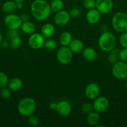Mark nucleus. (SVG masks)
Listing matches in <instances>:
<instances>
[{"mask_svg":"<svg viewBox=\"0 0 127 127\" xmlns=\"http://www.w3.org/2000/svg\"><path fill=\"white\" fill-rule=\"evenodd\" d=\"M112 73L113 76L120 80L127 79V63L123 61H118L113 64Z\"/></svg>","mask_w":127,"mask_h":127,"instance_id":"39448f33","label":"nucleus"},{"mask_svg":"<svg viewBox=\"0 0 127 127\" xmlns=\"http://www.w3.org/2000/svg\"><path fill=\"white\" fill-rule=\"evenodd\" d=\"M44 47L46 50L49 51H54L57 49V43L55 40L49 38V39L45 40Z\"/></svg>","mask_w":127,"mask_h":127,"instance_id":"b1692460","label":"nucleus"},{"mask_svg":"<svg viewBox=\"0 0 127 127\" xmlns=\"http://www.w3.org/2000/svg\"><path fill=\"white\" fill-rule=\"evenodd\" d=\"M54 33L55 27L52 24H45L41 27V33L45 38H51L54 35Z\"/></svg>","mask_w":127,"mask_h":127,"instance_id":"dca6fc26","label":"nucleus"},{"mask_svg":"<svg viewBox=\"0 0 127 127\" xmlns=\"http://www.w3.org/2000/svg\"><path fill=\"white\" fill-rule=\"evenodd\" d=\"M73 53L68 47L62 46L57 50L56 58L59 63L63 65H66L70 63L72 60Z\"/></svg>","mask_w":127,"mask_h":127,"instance_id":"423d86ee","label":"nucleus"},{"mask_svg":"<svg viewBox=\"0 0 127 127\" xmlns=\"http://www.w3.org/2000/svg\"><path fill=\"white\" fill-rule=\"evenodd\" d=\"M22 86V82L21 79L18 78H13L9 80L7 83V87L12 91H16L19 90Z\"/></svg>","mask_w":127,"mask_h":127,"instance_id":"412c9836","label":"nucleus"},{"mask_svg":"<svg viewBox=\"0 0 127 127\" xmlns=\"http://www.w3.org/2000/svg\"><path fill=\"white\" fill-rule=\"evenodd\" d=\"M50 6L52 12H57L63 9L64 2L62 0H52L50 3Z\"/></svg>","mask_w":127,"mask_h":127,"instance_id":"5701e85b","label":"nucleus"},{"mask_svg":"<svg viewBox=\"0 0 127 127\" xmlns=\"http://www.w3.org/2000/svg\"><path fill=\"white\" fill-rule=\"evenodd\" d=\"M0 45H1V47H2L3 49H6V48H7L9 47V43L8 42H7V41L2 40V42H1Z\"/></svg>","mask_w":127,"mask_h":127,"instance_id":"c9c22d12","label":"nucleus"},{"mask_svg":"<svg viewBox=\"0 0 127 127\" xmlns=\"http://www.w3.org/2000/svg\"><path fill=\"white\" fill-rule=\"evenodd\" d=\"M110 52V53L108 54V57H107V59H108V61L109 62V63H110L111 64H115L116 62H118V53H116V52H115L113 50Z\"/></svg>","mask_w":127,"mask_h":127,"instance_id":"bb28decb","label":"nucleus"},{"mask_svg":"<svg viewBox=\"0 0 127 127\" xmlns=\"http://www.w3.org/2000/svg\"><path fill=\"white\" fill-rule=\"evenodd\" d=\"M56 107H57V103H56V102L51 103L49 105V108L51 109V110H56Z\"/></svg>","mask_w":127,"mask_h":127,"instance_id":"4c0bfd02","label":"nucleus"},{"mask_svg":"<svg viewBox=\"0 0 127 127\" xmlns=\"http://www.w3.org/2000/svg\"><path fill=\"white\" fill-rule=\"evenodd\" d=\"M81 11L80 9L78 7H73L68 12L69 16L70 18H76V17H78L80 15Z\"/></svg>","mask_w":127,"mask_h":127,"instance_id":"72a5a7b5","label":"nucleus"},{"mask_svg":"<svg viewBox=\"0 0 127 127\" xmlns=\"http://www.w3.org/2000/svg\"><path fill=\"white\" fill-rule=\"evenodd\" d=\"M20 28L22 32L27 35H31L32 33H34L35 31H36L35 25L32 22H30L29 21L22 22Z\"/></svg>","mask_w":127,"mask_h":127,"instance_id":"6ab92c4d","label":"nucleus"},{"mask_svg":"<svg viewBox=\"0 0 127 127\" xmlns=\"http://www.w3.org/2000/svg\"><path fill=\"white\" fill-rule=\"evenodd\" d=\"M110 102L108 99L104 96H98L94 99L93 107L95 111L98 113L105 112L108 109Z\"/></svg>","mask_w":127,"mask_h":127,"instance_id":"1a4fd4ad","label":"nucleus"},{"mask_svg":"<svg viewBox=\"0 0 127 127\" xmlns=\"http://www.w3.org/2000/svg\"><path fill=\"white\" fill-rule=\"evenodd\" d=\"M36 107V101L31 97L23 98L17 104V110L24 117H29L33 115Z\"/></svg>","mask_w":127,"mask_h":127,"instance_id":"7ed1b4c3","label":"nucleus"},{"mask_svg":"<svg viewBox=\"0 0 127 127\" xmlns=\"http://www.w3.org/2000/svg\"><path fill=\"white\" fill-rule=\"evenodd\" d=\"M125 88H126V89H127V81H126V83H125Z\"/></svg>","mask_w":127,"mask_h":127,"instance_id":"79ce46f5","label":"nucleus"},{"mask_svg":"<svg viewBox=\"0 0 127 127\" xmlns=\"http://www.w3.org/2000/svg\"><path fill=\"white\" fill-rule=\"evenodd\" d=\"M45 37L41 33H33L30 35L28 39V44L34 50H39L44 47Z\"/></svg>","mask_w":127,"mask_h":127,"instance_id":"6e6552de","label":"nucleus"},{"mask_svg":"<svg viewBox=\"0 0 127 127\" xmlns=\"http://www.w3.org/2000/svg\"><path fill=\"white\" fill-rule=\"evenodd\" d=\"M82 56L86 61L92 62L96 60L97 57V53L95 50L92 47H86L82 50Z\"/></svg>","mask_w":127,"mask_h":127,"instance_id":"2eb2a0df","label":"nucleus"},{"mask_svg":"<svg viewBox=\"0 0 127 127\" xmlns=\"http://www.w3.org/2000/svg\"><path fill=\"white\" fill-rule=\"evenodd\" d=\"M16 2H15L13 0H10L4 2L2 5V10L4 13L11 14L14 12L16 10Z\"/></svg>","mask_w":127,"mask_h":127,"instance_id":"aec40b11","label":"nucleus"},{"mask_svg":"<svg viewBox=\"0 0 127 127\" xmlns=\"http://www.w3.org/2000/svg\"><path fill=\"white\" fill-rule=\"evenodd\" d=\"M118 58L123 62H127V48H123L118 52Z\"/></svg>","mask_w":127,"mask_h":127,"instance_id":"473e14b6","label":"nucleus"},{"mask_svg":"<svg viewBox=\"0 0 127 127\" xmlns=\"http://www.w3.org/2000/svg\"><path fill=\"white\" fill-rule=\"evenodd\" d=\"M112 26L116 32H127V14L122 11L115 14L112 19Z\"/></svg>","mask_w":127,"mask_h":127,"instance_id":"20e7f679","label":"nucleus"},{"mask_svg":"<svg viewBox=\"0 0 127 127\" xmlns=\"http://www.w3.org/2000/svg\"><path fill=\"white\" fill-rule=\"evenodd\" d=\"M100 115L98 112L96 111L90 112L87 114V120L88 124L92 126H97L100 122Z\"/></svg>","mask_w":127,"mask_h":127,"instance_id":"a211bd4d","label":"nucleus"},{"mask_svg":"<svg viewBox=\"0 0 127 127\" xmlns=\"http://www.w3.org/2000/svg\"><path fill=\"white\" fill-rule=\"evenodd\" d=\"M28 117V123L31 126L37 127L39 124L40 120L37 117L32 115Z\"/></svg>","mask_w":127,"mask_h":127,"instance_id":"2f4dec72","label":"nucleus"},{"mask_svg":"<svg viewBox=\"0 0 127 127\" xmlns=\"http://www.w3.org/2000/svg\"><path fill=\"white\" fill-rule=\"evenodd\" d=\"M2 40H3V39H2V35L1 33V32H0V44H1V42H2Z\"/></svg>","mask_w":127,"mask_h":127,"instance_id":"ea45409f","label":"nucleus"},{"mask_svg":"<svg viewBox=\"0 0 127 127\" xmlns=\"http://www.w3.org/2000/svg\"><path fill=\"white\" fill-rule=\"evenodd\" d=\"M9 43V47L11 49L16 50L20 47L21 45V39L19 37V36H16L11 38Z\"/></svg>","mask_w":127,"mask_h":127,"instance_id":"393cba45","label":"nucleus"},{"mask_svg":"<svg viewBox=\"0 0 127 127\" xmlns=\"http://www.w3.org/2000/svg\"><path fill=\"white\" fill-rule=\"evenodd\" d=\"M117 40L114 35L108 31L102 32L98 40V45L102 51L110 52L116 47Z\"/></svg>","mask_w":127,"mask_h":127,"instance_id":"f03ea898","label":"nucleus"},{"mask_svg":"<svg viewBox=\"0 0 127 127\" xmlns=\"http://www.w3.org/2000/svg\"><path fill=\"white\" fill-rule=\"evenodd\" d=\"M56 111L57 114L62 117H67L72 112V107L70 103L66 100H61L57 103Z\"/></svg>","mask_w":127,"mask_h":127,"instance_id":"ddd939ff","label":"nucleus"},{"mask_svg":"<svg viewBox=\"0 0 127 127\" xmlns=\"http://www.w3.org/2000/svg\"><path fill=\"white\" fill-rule=\"evenodd\" d=\"M13 1H14L15 2H23L24 0H13Z\"/></svg>","mask_w":127,"mask_h":127,"instance_id":"a19ab883","label":"nucleus"},{"mask_svg":"<svg viewBox=\"0 0 127 127\" xmlns=\"http://www.w3.org/2000/svg\"><path fill=\"white\" fill-rule=\"evenodd\" d=\"M0 95L4 99H9V97L11 95V90L8 88H7L6 87L1 88V91H0Z\"/></svg>","mask_w":127,"mask_h":127,"instance_id":"c85d7f7f","label":"nucleus"},{"mask_svg":"<svg viewBox=\"0 0 127 127\" xmlns=\"http://www.w3.org/2000/svg\"><path fill=\"white\" fill-rule=\"evenodd\" d=\"M93 109V104L88 102L84 103V104H82V107H81V110H82V112L84 113V114H88V113L92 112Z\"/></svg>","mask_w":127,"mask_h":127,"instance_id":"c756f323","label":"nucleus"},{"mask_svg":"<svg viewBox=\"0 0 127 127\" xmlns=\"http://www.w3.org/2000/svg\"><path fill=\"white\" fill-rule=\"evenodd\" d=\"M101 13L96 8L88 10L85 18L87 22L91 25L97 24L100 20Z\"/></svg>","mask_w":127,"mask_h":127,"instance_id":"4468645a","label":"nucleus"},{"mask_svg":"<svg viewBox=\"0 0 127 127\" xmlns=\"http://www.w3.org/2000/svg\"><path fill=\"white\" fill-rule=\"evenodd\" d=\"M9 81V78L5 73L0 71V89L6 87Z\"/></svg>","mask_w":127,"mask_h":127,"instance_id":"a878e982","label":"nucleus"},{"mask_svg":"<svg viewBox=\"0 0 127 127\" xmlns=\"http://www.w3.org/2000/svg\"><path fill=\"white\" fill-rule=\"evenodd\" d=\"M51 12L50 4L46 0H34L31 4V14L37 21L47 20L49 17Z\"/></svg>","mask_w":127,"mask_h":127,"instance_id":"f257e3e1","label":"nucleus"},{"mask_svg":"<svg viewBox=\"0 0 127 127\" xmlns=\"http://www.w3.org/2000/svg\"><path fill=\"white\" fill-rule=\"evenodd\" d=\"M24 4H23V2H16V7L18 9H21L23 7Z\"/></svg>","mask_w":127,"mask_h":127,"instance_id":"58836bf2","label":"nucleus"},{"mask_svg":"<svg viewBox=\"0 0 127 127\" xmlns=\"http://www.w3.org/2000/svg\"><path fill=\"white\" fill-rule=\"evenodd\" d=\"M83 6L87 10L95 8L96 0H83Z\"/></svg>","mask_w":127,"mask_h":127,"instance_id":"cd10ccee","label":"nucleus"},{"mask_svg":"<svg viewBox=\"0 0 127 127\" xmlns=\"http://www.w3.org/2000/svg\"><path fill=\"white\" fill-rule=\"evenodd\" d=\"M21 17V20L22 22H26V21H28L29 19V16L27 14H24L22 16H20Z\"/></svg>","mask_w":127,"mask_h":127,"instance_id":"e433bc0d","label":"nucleus"},{"mask_svg":"<svg viewBox=\"0 0 127 127\" xmlns=\"http://www.w3.org/2000/svg\"><path fill=\"white\" fill-rule=\"evenodd\" d=\"M9 35L10 38H12V37H16V36H19L17 30H9Z\"/></svg>","mask_w":127,"mask_h":127,"instance_id":"f704fd0d","label":"nucleus"},{"mask_svg":"<svg viewBox=\"0 0 127 127\" xmlns=\"http://www.w3.org/2000/svg\"><path fill=\"white\" fill-rule=\"evenodd\" d=\"M70 19V17L69 16L68 12L61 10L59 12H56V14L54 17V21L57 26H64L68 23Z\"/></svg>","mask_w":127,"mask_h":127,"instance_id":"f8f14e48","label":"nucleus"},{"mask_svg":"<svg viewBox=\"0 0 127 127\" xmlns=\"http://www.w3.org/2000/svg\"><path fill=\"white\" fill-rule=\"evenodd\" d=\"M119 42L123 48H127V32L121 33L119 37Z\"/></svg>","mask_w":127,"mask_h":127,"instance_id":"7c9ffc66","label":"nucleus"},{"mask_svg":"<svg viewBox=\"0 0 127 127\" xmlns=\"http://www.w3.org/2000/svg\"><path fill=\"white\" fill-rule=\"evenodd\" d=\"M95 8L101 14H108L113 8V0H96Z\"/></svg>","mask_w":127,"mask_h":127,"instance_id":"9d476101","label":"nucleus"},{"mask_svg":"<svg viewBox=\"0 0 127 127\" xmlns=\"http://www.w3.org/2000/svg\"><path fill=\"white\" fill-rule=\"evenodd\" d=\"M72 40V36L70 32L65 31L61 33V34L60 35L59 42L62 46L68 47Z\"/></svg>","mask_w":127,"mask_h":127,"instance_id":"4be33fe9","label":"nucleus"},{"mask_svg":"<svg viewBox=\"0 0 127 127\" xmlns=\"http://www.w3.org/2000/svg\"><path fill=\"white\" fill-rule=\"evenodd\" d=\"M68 48L72 51V53H77L82 52L83 48H84V45H83V42L80 40L73 39L70 43Z\"/></svg>","mask_w":127,"mask_h":127,"instance_id":"f3484780","label":"nucleus"},{"mask_svg":"<svg viewBox=\"0 0 127 127\" xmlns=\"http://www.w3.org/2000/svg\"><path fill=\"white\" fill-rule=\"evenodd\" d=\"M100 93V89L99 86L97 83H90L85 89V96L90 100H94L97 97L99 96Z\"/></svg>","mask_w":127,"mask_h":127,"instance_id":"9b49d317","label":"nucleus"},{"mask_svg":"<svg viewBox=\"0 0 127 127\" xmlns=\"http://www.w3.org/2000/svg\"><path fill=\"white\" fill-rule=\"evenodd\" d=\"M4 23L9 30H17L21 27L22 21L20 16L11 13L6 15Z\"/></svg>","mask_w":127,"mask_h":127,"instance_id":"0eeeda50","label":"nucleus"}]
</instances>
